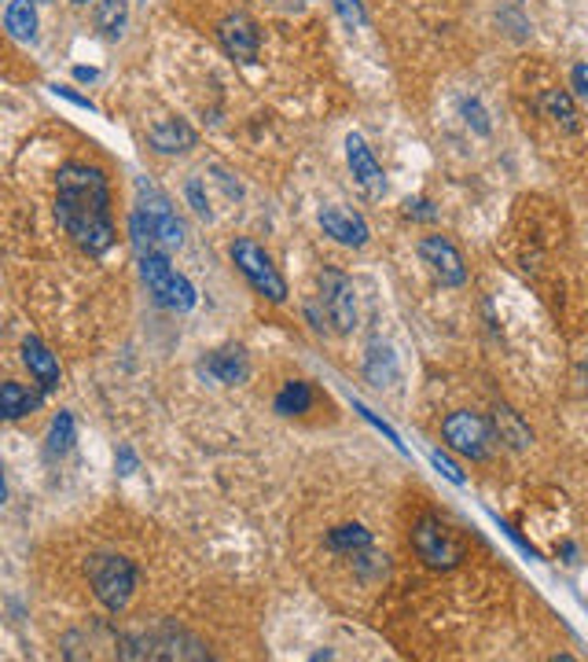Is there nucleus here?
<instances>
[{"mask_svg": "<svg viewBox=\"0 0 588 662\" xmlns=\"http://www.w3.org/2000/svg\"><path fill=\"white\" fill-rule=\"evenodd\" d=\"M217 41L225 48L228 59L244 63V67H255L258 52H261V30L247 12H228L217 23Z\"/></svg>", "mask_w": 588, "mask_h": 662, "instance_id": "10", "label": "nucleus"}, {"mask_svg": "<svg viewBox=\"0 0 588 662\" xmlns=\"http://www.w3.org/2000/svg\"><path fill=\"white\" fill-rule=\"evenodd\" d=\"M147 144L159 155H184L199 144V133L184 119H162L147 130Z\"/></svg>", "mask_w": 588, "mask_h": 662, "instance_id": "16", "label": "nucleus"}, {"mask_svg": "<svg viewBox=\"0 0 588 662\" xmlns=\"http://www.w3.org/2000/svg\"><path fill=\"white\" fill-rule=\"evenodd\" d=\"M233 261L261 299L287 302V280H283V272L276 269V261L269 258L265 247H258L255 239L239 236V239H233Z\"/></svg>", "mask_w": 588, "mask_h": 662, "instance_id": "7", "label": "nucleus"}, {"mask_svg": "<svg viewBox=\"0 0 588 662\" xmlns=\"http://www.w3.org/2000/svg\"><path fill=\"white\" fill-rule=\"evenodd\" d=\"M129 239L136 247V255H173L177 247L184 244V225L177 217V210L170 203V195L162 192L155 181L140 177L136 181V206L129 214Z\"/></svg>", "mask_w": 588, "mask_h": 662, "instance_id": "2", "label": "nucleus"}, {"mask_svg": "<svg viewBox=\"0 0 588 662\" xmlns=\"http://www.w3.org/2000/svg\"><path fill=\"white\" fill-rule=\"evenodd\" d=\"M56 221L86 255L100 258L114 247L111 184L100 166L67 162L56 173Z\"/></svg>", "mask_w": 588, "mask_h": 662, "instance_id": "1", "label": "nucleus"}, {"mask_svg": "<svg viewBox=\"0 0 588 662\" xmlns=\"http://www.w3.org/2000/svg\"><path fill=\"white\" fill-rule=\"evenodd\" d=\"M74 438H78V430H74V416L70 413H59L52 419V430H48V446L45 453L48 460H63L74 449Z\"/></svg>", "mask_w": 588, "mask_h": 662, "instance_id": "25", "label": "nucleus"}, {"mask_svg": "<svg viewBox=\"0 0 588 662\" xmlns=\"http://www.w3.org/2000/svg\"><path fill=\"white\" fill-rule=\"evenodd\" d=\"M140 280L147 283V291H151V299L159 302L162 310H173V313H188L195 310L199 302V291L195 283L184 277V272H177L170 266V255H159V250H151V255H140Z\"/></svg>", "mask_w": 588, "mask_h": 662, "instance_id": "5", "label": "nucleus"}, {"mask_svg": "<svg viewBox=\"0 0 588 662\" xmlns=\"http://www.w3.org/2000/svg\"><path fill=\"white\" fill-rule=\"evenodd\" d=\"M41 402H45V391L34 394V391H26L23 383H12V380L0 386V416L12 419V424L23 416H34L41 408Z\"/></svg>", "mask_w": 588, "mask_h": 662, "instance_id": "17", "label": "nucleus"}, {"mask_svg": "<svg viewBox=\"0 0 588 662\" xmlns=\"http://www.w3.org/2000/svg\"><path fill=\"white\" fill-rule=\"evenodd\" d=\"M4 30L15 41H34L37 37V8H34V0H8Z\"/></svg>", "mask_w": 588, "mask_h": 662, "instance_id": "20", "label": "nucleus"}, {"mask_svg": "<svg viewBox=\"0 0 588 662\" xmlns=\"http://www.w3.org/2000/svg\"><path fill=\"white\" fill-rule=\"evenodd\" d=\"M184 195H188V203H192V210H195L199 217H206V221L214 217V214H210V199H206V192H203V177H199V173L188 177Z\"/></svg>", "mask_w": 588, "mask_h": 662, "instance_id": "26", "label": "nucleus"}, {"mask_svg": "<svg viewBox=\"0 0 588 662\" xmlns=\"http://www.w3.org/2000/svg\"><path fill=\"white\" fill-rule=\"evenodd\" d=\"M405 217H416V221H434L438 210L430 206V199H408L405 203Z\"/></svg>", "mask_w": 588, "mask_h": 662, "instance_id": "28", "label": "nucleus"}, {"mask_svg": "<svg viewBox=\"0 0 588 662\" xmlns=\"http://www.w3.org/2000/svg\"><path fill=\"white\" fill-rule=\"evenodd\" d=\"M56 97H63V100H70V103H78V108H86V111H92V100L89 97H78V92H70V89H52Z\"/></svg>", "mask_w": 588, "mask_h": 662, "instance_id": "32", "label": "nucleus"}, {"mask_svg": "<svg viewBox=\"0 0 588 662\" xmlns=\"http://www.w3.org/2000/svg\"><path fill=\"white\" fill-rule=\"evenodd\" d=\"M118 471H122V475H133V471H136V457H133L129 446L118 449Z\"/></svg>", "mask_w": 588, "mask_h": 662, "instance_id": "31", "label": "nucleus"}, {"mask_svg": "<svg viewBox=\"0 0 588 662\" xmlns=\"http://www.w3.org/2000/svg\"><path fill=\"white\" fill-rule=\"evenodd\" d=\"M346 162H350V173L357 188L368 195V199H383L386 195V173L380 159L372 155V147L364 144L361 133H350L346 136Z\"/></svg>", "mask_w": 588, "mask_h": 662, "instance_id": "12", "label": "nucleus"}, {"mask_svg": "<svg viewBox=\"0 0 588 662\" xmlns=\"http://www.w3.org/2000/svg\"><path fill=\"white\" fill-rule=\"evenodd\" d=\"M493 430H497V438L504 441V446H511V449H527L533 441V430L522 424V416L514 413V408H508V405L493 408Z\"/></svg>", "mask_w": 588, "mask_h": 662, "instance_id": "18", "label": "nucleus"}, {"mask_svg": "<svg viewBox=\"0 0 588 662\" xmlns=\"http://www.w3.org/2000/svg\"><path fill=\"white\" fill-rule=\"evenodd\" d=\"M331 552H353L361 556L372 549V530H364L361 523H342V527L328 530V538H324Z\"/></svg>", "mask_w": 588, "mask_h": 662, "instance_id": "22", "label": "nucleus"}, {"mask_svg": "<svg viewBox=\"0 0 588 662\" xmlns=\"http://www.w3.org/2000/svg\"><path fill=\"white\" fill-rule=\"evenodd\" d=\"M419 258L423 266H430V272L445 283V288H464L467 283V266H464V255L456 250L453 239L445 236H423L419 239Z\"/></svg>", "mask_w": 588, "mask_h": 662, "instance_id": "11", "label": "nucleus"}, {"mask_svg": "<svg viewBox=\"0 0 588 662\" xmlns=\"http://www.w3.org/2000/svg\"><path fill=\"white\" fill-rule=\"evenodd\" d=\"M74 78H78V81H97L100 70H92V67H74Z\"/></svg>", "mask_w": 588, "mask_h": 662, "instance_id": "33", "label": "nucleus"}, {"mask_svg": "<svg viewBox=\"0 0 588 662\" xmlns=\"http://www.w3.org/2000/svg\"><path fill=\"white\" fill-rule=\"evenodd\" d=\"M86 574H89V585H92V596L108 607L111 615H118L129 607L133 593H136V563L125 560L118 552H97L89 556L86 563Z\"/></svg>", "mask_w": 588, "mask_h": 662, "instance_id": "4", "label": "nucleus"}, {"mask_svg": "<svg viewBox=\"0 0 588 662\" xmlns=\"http://www.w3.org/2000/svg\"><path fill=\"white\" fill-rule=\"evenodd\" d=\"M335 4V12H339V19L350 30H361L364 23H368V15H364V4L361 0H331Z\"/></svg>", "mask_w": 588, "mask_h": 662, "instance_id": "27", "label": "nucleus"}, {"mask_svg": "<svg viewBox=\"0 0 588 662\" xmlns=\"http://www.w3.org/2000/svg\"><path fill=\"white\" fill-rule=\"evenodd\" d=\"M412 549L430 571H453L464 563V541L449 530V523L441 515L427 512L412 523Z\"/></svg>", "mask_w": 588, "mask_h": 662, "instance_id": "6", "label": "nucleus"}, {"mask_svg": "<svg viewBox=\"0 0 588 662\" xmlns=\"http://www.w3.org/2000/svg\"><path fill=\"white\" fill-rule=\"evenodd\" d=\"M541 111L549 114V119L559 125L563 133H577L581 130V114H577V108H574V100H570V92H563V89H549L541 97Z\"/></svg>", "mask_w": 588, "mask_h": 662, "instance_id": "21", "label": "nucleus"}, {"mask_svg": "<svg viewBox=\"0 0 588 662\" xmlns=\"http://www.w3.org/2000/svg\"><path fill=\"white\" fill-rule=\"evenodd\" d=\"M430 464H434L449 482H456V486H464V482H467V479H464V471H460V468L453 464V460H445L441 453H430Z\"/></svg>", "mask_w": 588, "mask_h": 662, "instance_id": "29", "label": "nucleus"}, {"mask_svg": "<svg viewBox=\"0 0 588 662\" xmlns=\"http://www.w3.org/2000/svg\"><path fill=\"white\" fill-rule=\"evenodd\" d=\"M320 228L335 239V244L353 247V250L368 247V239H372V228H368V221L357 214V210H350V206H324L320 210Z\"/></svg>", "mask_w": 588, "mask_h": 662, "instance_id": "14", "label": "nucleus"}, {"mask_svg": "<svg viewBox=\"0 0 588 662\" xmlns=\"http://www.w3.org/2000/svg\"><path fill=\"white\" fill-rule=\"evenodd\" d=\"M23 364L30 368V375L41 383V391L52 394L56 386L63 383V368H59V357L48 350L37 335H26L23 339Z\"/></svg>", "mask_w": 588, "mask_h": 662, "instance_id": "15", "label": "nucleus"}, {"mask_svg": "<svg viewBox=\"0 0 588 662\" xmlns=\"http://www.w3.org/2000/svg\"><path fill=\"white\" fill-rule=\"evenodd\" d=\"M313 402H317V394H313V383L306 380H287L280 386L276 402H272V408H276L280 416H302L309 413Z\"/></svg>", "mask_w": 588, "mask_h": 662, "instance_id": "19", "label": "nucleus"}, {"mask_svg": "<svg viewBox=\"0 0 588 662\" xmlns=\"http://www.w3.org/2000/svg\"><path fill=\"white\" fill-rule=\"evenodd\" d=\"M320 302L339 335H350L357 328V291L346 272H339V269L320 272Z\"/></svg>", "mask_w": 588, "mask_h": 662, "instance_id": "9", "label": "nucleus"}, {"mask_svg": "<svg viewBox=\"0 0 588 662\" xmlns=\"http://www.w3.org/2000/svg\"><path fill=\"white\" fill-rule=\"evenodd\" d=\"M195 368H199V375H203V380L220 383V386H236V383H244L250 375L244 346H220V350H210Z\"/></svg>", "mask_w": 588, "mask_h": 662, "instance_id": "13", "label": "nucleus"}, {"mask_svg": "<svg viewBox=\"0 0 588 662\" xmlns=\"http://www.w3.org/2000/svg\"><path fill=\"white\" fill-rule=\"evenodd\" d=\"M34 4H48V0H34Z\"/></svg>", "mask_w": 588, "mask_h": 662, "instance_id": "35", "label": "nucleus"}, {"mask_svg": "<svg viewBox=\"0 0 588 662\" xmlns=\"http://www.w3.org/2000/svg\"><path fill=\"white\" fill-rule=\"evenodd\" d=\"M364 375L372 386H391L397 380V357L391 346H380L375 343L372 350H368L364 357Z\"/></svg>", "mask_w": 588, "mask_h": 662, "instance_id": "23", "label": "nucleus"}, {"mask_svg": "<svg viewBox=\"0 0 588 662\" xmlns=\"http://www.w3.org/2000/svg\"><path fill=\"white\" fill-rule=\"evenodd\" d=\"M118 659H210L206 644L188 629L159 622L118 637Z\"/></svg>", "mask_w": 588, "mask_h": 662, "instance_id": "3", "label": "nucleus"}, {"mask_svg": "<svg viewBox=\"0 0 588 662\" xmlns=\"http://www.w3.org/2000/svg\"><path fill=\"white\" fill-rule=\"evenodd\" d=\"M70 4H92V0H70Z\"/></svg>", "mask_w": 588, "mask_h": 662, "instance_id": "34", "label": "nucleus"}, {"mask_svg": "<svg viewBox=\"0 0 588 662\" xmlns=\"http://www.w3.org/2000/svg\"><path fill=\"white\" fill-rule=\"evenodd\" d=\"M570 81H574V89L581 92V97H588V63H577V67L570 70Z\"/></svg>", "mask_w": 588, "mask_h": 662, "instance_id": "30", "label": "nucleus"}, {"mask_svg": "<svg viewBox=\"0 0 588 662\" xmlns=\"http://www.w3.org/2000/svg\"><path fill=\"white\" fill-rule=\"evenodd\" d=\"M441 438H445V446L453 449V453H460V457H467V460H489L497 430H493V424H489L486 416L460 408V413H449L445 416V424H441Z\"/></svg>", "mask_w": 588, "mask_h": 662, "instance_id": "8", "label": "nucleus"}, {"mask_svg": "<svg viewBox=\"0 0 588 662\" xmlns=\"http://www.w3.org/2000/svg\"><path fill=\"white\" fill-rule=\"evenodd\" d=\"M125 19H129V4H125V0H100V8H97V30L108 41H118L122 37Z\"/></svg>", "mask_w": 588, "mask_h": 662, "instance_id": "24", "label": "nucleus"}]
</instances>
